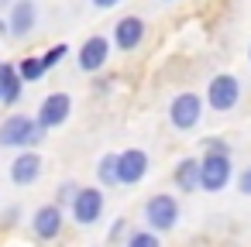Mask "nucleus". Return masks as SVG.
Here are the masks:
<instances>
[{"mask_svg": "<svg viewBox=\"0 0 251 247\" xmlns=\"http://www.w3.org/2000/svg\"><path fill=\"white\" fill-rule=\"evenodd\" d=\"M145 35H148L145 18H138V14H124V18L114 24L110 42H114V48H121V52H134V48L145 42Z\"/></svg>", "mask_w": 251, "mask_h": 247, "instance_id": "1a4fd4ad", "label": "nucleus"}, {"mask_svg": "<svg viewBox=\"0 0 251 247\" xmlns=\"http://www.w3.org/2000/svg\"><path fill=\"white\" fill-rule=\"evenodd\" d=\"M18 76H21L25 83H38V79L45 76V66H42V59H38V55H25V59L18 62Z\"/></svg>", "mask_w": 251, "mask_h": 247, "instance_id": "f3484780", "label": "nucleus"}, {"mask_svg": "<svg viewBox=\"0 0 251 247\" xmlns=\"http://www.w3.org/2000/svg\"><path fill=\"white\" fill-rule=\"evenodd\" d=\"M76 189H79L76 182H62V185H59V192H55V202H59V206H69V202H73V196H76Z\"/></svg>", "mask_w": 251, "mask_h": 247, "instance_id": "aec40b11", "label": "nucleus"}, {"mask_svg": "<svg viewBox=\"0 0 251 247\" xmlns=\"http://www.w3.org/2000/svg\"><path fill=\"white\" fill-rule=\"evenodd\" d=\"M121 233H127V220H124V216H121V220H117V223L110 226V240H117Z\"/></svg>", "mask_w": 251, "mask_h": 247, "instance_id": "5701e85b", "label": "nucleus"}, {"mask_svg": "<svg viewBox=\"0 0 251 247\" xmlns=\"http://www.w3.org/2000/svg\"><path fill=\"white\" fill-rule=\"evenodd\" d=\"M234 179V158L227 151H203L200 158V189L203 192H224Z\"/></svg>", "mask_w": 251, "mask_h": 247, "instance_id": "7ed1b4c3", "label": "nucleus"}, {"mask_svg": "<svg viewBox=\"0 0 251 247\" xmlns=\"http://www.w3.org/2000/svg\"><path fill=\"white\" fill-rule=\"evenodd\" d=\"M11 4H14V0H0V7H11Z\"/></svg>", "mask_w": 251, "mask_h": 247, "instance_id": "393cba45", "label": "nucleus"}, {"mask_svg": "<svg viewBox=\"0 0 251 247\" xmlns=\"http://www.w3.org/2000/svg\"><path fill=\"white\" fill-rule=\"evenodd\" d=\"M62 226H66V213H62L59 202H45V206H38L35 216H31V233H35L38 240H55V237L62 233Z\"/></svg>", "mask_w": 251, "mask_h": 247, "instance_id": "9b49d317", "label": "nucleus"}, {"mask_svg": "<svg viewBox=\"0 0 251 247\" xmlns=\"http://www.w3.org/2000/svg\"><path fill=\"white\" fill-rule=\"evenodd\" d=\"M66 55H69V45H62V42H59V45H52V48L42 55V66H45V72H49V69H55V66L66 59Z\"/></svg>", "mask_w": 251, "mask_h": 247, "instance_id": "6ab92c4d", "label": "nucleus"}, {"mask_svg": "<svg viewBox=\"0 0 251 247\" xmlns=\"http://www.w3.org/2000/svg\"><path fill=\"white\" fill-rule=\"evenodd\" d=\"M97 179H100V185H107V189L117 185V155H103V158L97 161Z\"/></svg>", "mask_w": 251, "mask_h": 247, "instance_id": "a211bd4d", "label": "nucleus"}, {"mask_svg": "<svg viewBox=\"0 0 251 247\" xmlns=\"http://www.w3.org/2000/svg\"><path fill=\"white\" fill-rule=\"evenodd\" d=\"M203 151H227V155H230V144L220 141V137H206V141H203Z\"/></svg>", "mask_w": 251, "mask_h": 247, "instance_id": "4be33fe9", "label": "nucleus"}, {"mask_svg": "<svg viewBox=\"0 0 251 247\" xmlns=\"http://www.w3.org/2000/svg\"><path fill=\"white\" fill-rule=\"evenodd\" d=\"M110 48H114V42H110L107 35H90V38L79 45V55H76L79 72H100V69L107 66V59H110Z\"/></svg>", "mask_w": 251, "mask_h": 247, "instance_id": "6e6552de", "label": "nucleus"}, {"mask_svg": "<svg viewBox=\"0 0 251 247\" xmlns=\"http://www.w3.org/2000/svg\"><path fill=\"white\" fill-rule=\"evenodd\" d=\"M35 28H38L35 0H14V4H11V18H7V35L11 38H28Z\"/></svg>", "mask_w": 251, "mask_h": 247, "instance_id": "f8f14e48", "label": "nucleus"}, {"mask_svg": "<svg viewBox=\"0 0 251 247\" xmlns=\"http://www.w3.org/2000/svg\"><path fill=\"white\" fill-rule=\"evenodd\" d=\"M148 168H151L148 151H141V148L121 151L117 155V185H138V182H145Z\"/></svg>", "mask_w": 251, "mask_h": 247, "instance_id": "0eeeda50", "label": "nucleus"}, {"mask_svg": "<svg viewBox=\"0 0 251 247\" xmlns=\"http://www.w3.org/2000/svg\"><path fill=\"white\" fill-rule=\"evenodd\" d=\"M237 192H241V196H251V165L237 175Z\"/></svg>", "mask_w": 251, "mask_h": 247, "instance_id": "412c9836", "label": "nucleus"}, {"mask_svg": "<svg viewBox=\"0 0 251 247\" xmlns=\"http://www.w3.org/2000/svg\"><path fill=\"white\" fill-rule=\"evenodd\" d=\"M248 66H251V45H248Z\"/></svg>", "mask_w": 251, "mask_h": 247, "instance_id": "a878e982", "label": "nucleus"}, {"mask_svg": "<svg viewBox=\"0 0 251 247\" xmlns=\"http://www.w3.org/2000/svg\"><path fill=\"white\" fill-rule=\"evenodd\" d=\"M213 113H230L241 103V79L234 72H217L206 83V100H203Z\"/></svg>", "mask_w": 251, "mask_h": 247, "instance_id": "39448f33", "label": "nucleus"}, {"mask_svg": "<svg viewBox=\"0 0 251 247\" xmlns=\"http://www.w3.org/2000/svg\"><path fill=\"white\" fill-rule=\"evenodd\" d=\"M25 79L18 76V66L11 62H0V107H14L21 100Z\"/></svg>", "mask_w": 251, "mask_h": 247, "instance_id": "4468645a", "label": "nucleus"}, {"mask_svg": "<svg viewBox=\"0 0 251 247\" xmlns=\"http://www.w3.org/2000/svg\"><path fill=\"white\" fill-rule=\"evenodd\" d=\"M90 4L97 7V11H110V7H117L121 0H90Z\"/></svg>", "mask_w": 251, "mask_h": 247, "instance_id": "b1692460", "label": "nucleus"}, {"mask_svg": "<svg viewBox=\"0 0 251 247\" xmlns=\"http://www.w3.org/2000/svg\"><path fill=\"white\" fill-rule=\"evenodd\" d=\"M42 168H45L42 155L31 151V148H21V155L11 161V182L14 185H35L42 179Z\"/></svg>", "mask_w": 251, "mask_h": 247, "instance_id": "ddd939ff", "label": "nucleus"}, {"mask_svg": "<svg viewBox=\"0 0 251 247\" xmlns=\"http://www.w3.org/2000/svg\"><path fill=\"white\" fill-rule=\"evenodd\" d=\"M172 182L179 192H200V158H182L176 168H172Z\"/></svg>", "mask_w": 251, "mask_h": 247, "instance_id": "2eb2a0df", "label": "nucleus"}, {"mask_svg": "<svg viewBox=\"0 0 251 247\" xmlns=\"http://www.w3.org/2000/svg\"><path fill=\"white\" fill-rule=\"evenodd\" d=\"M124 247H162V233H155V230H148V226L131 230V233L124 237Z\"/></svg>", "mask_w": 251, "mask_h": 247, "instance_id": "dca6fc26", "label": "nucleus"}, {"mask_svg": "<svg viewBox=\"0 0 251 247\" xmlns=\"http://www.w3.org/2000/svg\"><path fill=\"white\" fill-rule=\"evenodd\" d=\"M141 216H145V226L155 230V233H169L179 226V216H182V206L172 192H155L151 199H145L141 206Z\"/></svg>", "mask_w": 251, "mask_h": 247, "instance_id": "f03ea898", "label": "nucleus"}, {"mask_svg": "<svg viewBox=\"0 0 251 247\" xmlns=\"http://www.w3.org/2000/svg\"><path fill=\"white\" fill-rule=\"evenodd\" d=\"M103 209H107L103 185H79L76 196H73V202H69V216H73L76 226H93V223H100Z\"/></svg>", "mask_w": 251, "mask_h": 247, "instance_id": "20e7f679", "label": "nucleus"}, {"mask_svg": "<svg viewBox=\"0 0 251 247\" xmlns=\"http://www.w3.org/2000/svg\"><path fill=\"white\" fill-rule=\"evenodd\" d=\"M69 113H73V96H69V93H49V96L42 100L35 120H38L45 131H55V127H62V124L69 120Z\"/></svg>", "mask_w": 251, "mask_h": 247, "instance_id": "9d476101", "label": "nucleus"}, {"mask_svg": "<svg viewBox=\"0 0 251 247\" xmlns=\"http://www.w3.org/2000/svg\"><path fill=\"white\" fill-rule=\"evenodd\" d=\"M45 134L49 131L28 113H11V117L0 120V148H18V151L35 148V144L45 141Z\"/></svg>", "mask_w": 251, "mask_h": 247, "instance_id": "f257e3e1", "label": "nucleus"}, {"mask_svg": "<svg viewBox=\"0 0 251 247\" xmlns=\"http://www.w3.org/2000/svg\"><path fill=\"white\" fill-rule=\"evenodd\" d=\"M200 120H203V96L193 90L176 93L169 103V124L176 131H193V127H200Z\"/></svg>", "mask_w": 251, "mask_h": 247, "instance_id": "423d86ee", "label": "nucleus"}, {"mask_svg": "<svg viewBox=\"0 0 251 247\" xmlns=\"http://www.w3.org/2000/svg\"><path fill=\"white\" fill-rule=\"evenodd\" d=\"M162 4H176V0H162Z\"/></svg>", "mask_w": 251, "mask_h": 247, "instance_id": "bb28decb", "label": "nucleus"}]
</instances>
